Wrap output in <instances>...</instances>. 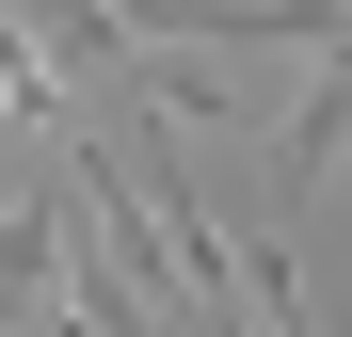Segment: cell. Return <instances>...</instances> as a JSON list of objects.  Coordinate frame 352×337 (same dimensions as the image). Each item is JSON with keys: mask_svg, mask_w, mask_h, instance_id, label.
Segmentation results:
<instances>
[{"mask_svg": "<svg viewBox=\"0 0 352 337\" xmlns=\"http://www.w3.org/2000/svg\"><path fill=\"white\" fill-rule=\"evenodd\" d=\"M336 145H352V32H336V65H320V96L272 129V161H288V209H305L320 177H336Z\"/></svg>", "mask_w": 352, "mask_h": 337, "instance_id": "obj_1", "label": "cell"}]
</instances>
